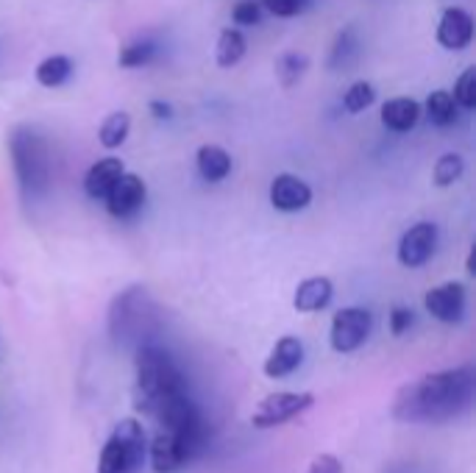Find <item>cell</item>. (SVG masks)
<instances>
[{
    "instance_id": "obj_1",
    "label": "cell",
    "mask_w": 476,
    "mask_h": 473,
    "mask_svg": "<svg viewBox=\"0 0 476 473\" xmlns=\"http://www.w3.org/2000/svg\"><path fill=\"white\" fill-rule=\"evenodd\" d=\"M476 398L473 365L449 367V371L427 374L396 390L390 415L398 424L440 427L462 417Z\"/></svg>"
},
{
    "instance_id": "obj_2",
    "label": "cell",
    "mask_w": 476,
    "mask_h": 473,
    "mask_svg": "<svg viewBox=\"0 0 476 473\" xmlns=\"http://www.w3.org/2000/svg\"><path fill=\"white\" fill-rule=\"evenodd\" d=\"M159 432L150 443L153 473H179L187 468L206 443V420L195 401L187 396L156 417Z\"/></svg>"
},
{
    "instance_id": "obj_3",
    "label": "cell",
    "mask_w": 476,
    "mask_h": 473,
    "mask_svg": "<svg viewBox=\"0 0 476 473\" xmlns=\"http://www.w3.org/2000/svg\"><path fill=\"white\" fill-rule=\"evenodd\" d=\"M137 385H134V406L153 420L162 415L171 404L190 396L187 382L179 371L173 356L150 343L137 345Z\"/></svg>"
},
{
    "instance_id": "obj_4",
    "label": "cell",
    "mask_w": 476,
    "mask_h": 473,
    "mask_svg": "<svg viewBox=\"0 0 476 473\" xmlns=\"http://www.w3.org/2000/svg\"><path fill=\"white\" fill-rule=\"evenodd\" d=\"M9 150H12V165L23 192L31 198L45 192L50 181V153L42 134L31 126H20L15 129L9 139Z\"/></svg>"
},
{
    "instance_id": "obj_5",
    "label": "cell",
    "mask_w": 476,
    "mask_h": 473,
    "mask_svg": "<svg viewBox=\"0 0 476 473\" xmlns=\"http://www.w3.org/2000/svg\"><path fill=\"white\" fill-rule=\"evenodd\" d=\"M148 440L142 424L137 417H126L106 437L98 457V473H137L142 468Z\"/></svg>"
},
{
    "instance_id": "obj_6",
    "label": "cell",
    "mask_w": 476,
    "mask_h": 473,
    "mask_svg": "<svg viewBox=\"0 0 476 473\" xmlns=\"http://www.w3.org/2000/svg\"><path fill=\"white\" fill-rule=\"evenodd\" d=\"M148 301L142 290H126L123 295L115 298L112 309H109V334L118 345H129L137 343L148 329Z\"/></svg>"
},
{
    "instance_id": "obj_7",
    "label": "cell",
    "mask_w": 476,
    "mask_h": 473,
    "mask_svg": "<svg viewBox=\"0 0 476 473\" xmlns=\"http://www.w3.org/2000/svg\"><path fill=\"white\" fill-rule=\"evenodd\" d=\"M309 406H315L312 393H271L268 398H262L251 415L254 429H276L282 424H290L293 417L304 415Z\"/></svg>"
},
{
    "instance_id": "obj_8",
    "label": "cell",
    "mask_w": 476,
    "mask_h": 473,
    "mask_svg": "<svg viewBox=\"0 0 476 473\" xmlns=\"http://www.w3.org/2000/svg\"><path fill=\"white\" fill-rule=\"evenodd\" d=\"M370 329H374V314L362 306H346L335 312L329 343L337 354H351L370 337Z\"/></svg>"
},
{
    "instance_id": "obj_9",
    "label": "cell",
    "mask_w": 476,
    "mask_h": 473,
    "mask_svg": "<svg viewBox=\"0 0 476 473\" xmlns=\"http://www.w3.org/2000/svg\"><path fill=\"white\" fill-rule=\"evenodd\" d=\"M438 251V226L435 223H415L404 231L398 242V262L404 268H420L435 256Z\"/></svg>"
},
{
    "instance_id": "obj_10",
    "label": "cell",
    "mask_w": 476,
    "mask_h": 473,
    "mask_svg": "<svg viewBox=\"0 0 476 473\" xmlns=\"http://www.w3.org/2000/svg\"><path fill=\"white\" fill-rule=\"evenodd\" d=\"M465 303H468V293H465V284L460 282L438 284L423 295V306H427V312L440 324H460L465 318Z\"/></svg>"
},
{
    "instance_id": "obj_11",
    "label": "cell",
    "mask_w": 476,
    "mask_h": 473,
    "mask_svg": "<svg viewBox=\"0 0 476 473\" xmlns=\"http://www.w3.org/2000/svg\"><path fill=\"white\" fill-rule=\"evenodd\" d=\"M148 198V187L137 173H120V179L112 184V190L106 192V209H109L112 218H131L137 215L142 203Z\"/></svg>"
},
{
    "instance_id": "obj_12",
    "label": "cell",
    "mask_w": 476,
    "mask_h": 473,
    "mask_svg": "<svg viewBox=\"0 0 476 473\" xmlns=\"http://www.w3.org/2000/svg\"><path fill=\"white\" fill-rule=\"evenodd\" d=\"M271 203L279 212H301L312 203V190L304 179L293 176V173H282L271 181Z\"/></svg>"
},
{
    "instance_id": "obj_13",
    "label": "cell",
    "mask_w": 476,
    "mask_h": 473,
    "mask_svg": "<svg viewBox=\"0 0 476 473\" xmlns=\"http://www.w3.org/2000/svg\"><path fill=\"white\" fill-rule=\"evenodd\" d=\"M304 362V343L298 337H279L274 351L264 359L262 371L268 379H285L293 371H298V365Z\"/></svg>"
},
{
    "instance_id": "obj_14",
    "label": "cell",
    "mask_w": 476,
    "mask_h": 473,
    "mask_svg": "<svg viewBox=\"0 0 476 473\" xmlns=\"http://www.w3.org/2000/svg\"><path fill=\"white\" fill-rule=\"evenodd\" d=\"M471 39H473V17L460 6H449L438 23V42L446 50H462L471 45Z\"/></svg>"
},
{
    "instance_id": "obj_15",
    "label": "cell",
    "mask_w": 476,
    "mask_h": 473,
    "mask_svg": "<svg viewBox=\"0 0 476 473\" xmlns=\"http://www.w3.org/2000/svg\"><path fill=\"white\" fill-rule=\"evenodd\" d=\"M123 170H126V168H123V162L118 159V156H103V159H98V162L87 170V176H84V192H87L92 201H103L106 192L112 190V184L120 179Z\"/></svg>"
},
{
    "instance_id": "obj_16",
    "label": "cell",
    "mask_w": 476,
    "mask_h": 473,
    "mask_svg": "<svg viewBox=\"0 0 476 473\" xmlns=\"http://www.w3.org/2000/svg\"><path fill=\"white\" fill-rule=\"evenodd\" d=\"M332 295H335V287L326 276H312V279H304L295 287L293 306L298 312H321V309L329 306Z\"/></svg>"
},
{
    "instance_id": "obj_17",
    "label": "cell",
    "mask_w": 476,
    "mask_h": 473,
    "mask_svg": "<svg viewBox=\"0 0 476 473\" xmlns=\"http://www.w3.org/2000/svg\"><path fill=\"white\" fill-rule=\"evenodd\" d=\"M420 103L412 98H390L382 107V123L385 129L396 131V134H407L418 126L420 120Z\"/></svg>"
},
{
    "instance_id": "obj_18",
    "label": "cell",
    "mask_w": 476,
    "mask_h": 473,
    "mask_svg": "<svg viewBox=\"0 0 476 473\" xmlns=\"http://www.w3.org/2000/svg\"><path fill=\"white\" fill-rule=\"evenodd\" d=\"M195 165L203 181L218 184L232 173V156L221 145H201L195 153Z\"/></svg>"
},
{
    "instance_id": "obj_19",
    "label": "cell",
    "mask_w": 476,
    "mask_h": 473,
    "mask_svg": "<svg viewBox=\"0 0 476 473\" xmlns=\"http://www.w3.org/2000/svg\"><path fill=\"white\" fill-rule=\"evenodd\" d=\"M34 76H36V84H42L45 89H57L73 76V62L67 57H47L45 62L36 65Z\"/></svg>"
},
{
    "instance_id": "obj_20",
    "label": "cell",
    "mask_w": 476,
    "mask_h": 473,
    "mask_svg": "<svg viewBox=\"0 0 476 473\" xmlns=\"http://www.w3.org/2000/svg\"><path fill=\"white\" fill-rule=\"evenodd\" d=\"M423 109H427V118L435 123V126H440V129H446V126H451L454 120H457V100L451 98V92L449 89H435L429 98H427V103H423Z\"/></svg>"
},
{
    "instance_id": "obj_21",
    "label": "cell",
    "mask_w": 476,
    "mask_h": 473,
    "mask_svg": "<svg viewBox=\"0 0 476 473\" xmlns=\"http://www.w3.org/2000/svg\"><path fill=\"white\" fill-rule=\"evenodd\" d=\"M245 47H248V42H245L243 31H237V28L221 31L218 47H215L218 65H221V67H234V65H240V59L245 57Z\"/></svg>"
},
{
    "instance_id": "obj_22",
    "label": "cell",
    "mask_w": 476,
    "mask_h": 473,
    "mask_svg": "<svg viewBox=\"0 0 476 473\" xmlns=\"http://www.w3.org/2000/svg\"><path fill=\"white\" fill-rule=\"evenodd\" d=\"M129 131H131V118H129V112H112L109 118H106V120L100 123L98 139H100V145H103L106 150H115V148H120V145L126 142Z\"/></svg>"
},
{
    "instance_id": "obj_23",
    "label": "cell",
    "mask_w": 476,
    "mask_h": 473,
    "mask_svg": "<svg viewBox=\"0 0 476 473\" xmlns=\"http://www.w3.org/2000/svg\"><path fill=\"white\" fill-rule=\"evenodd\" d=\"M359 57V39H357V28H346L337 34L335 45H332V57H329V67H348L354 59Z\"/></svg>"
},
{
    "instance_id": "obj_24",
    "label": "cell",
    "mask_w": 476,
    "mask_h": 473,
    "mask_svg": "<svg viewBox=\"0 0 476 473\" xmlns=\"http://www.w3.org/2000/svg\"><path fill=\"white\" fill-rule=\"evenodd\" d=\"M465 173V162L460 153H443L440 159L435 162V170H432V179L438 187H451L454 181H460Z\"/></svg>"
},
{
    "instance_id": "obj_25",
    "label": "cell",
    "mask_w": 476,
    "mask_h": 473,
    "mask_svg": "<svg viewBox=\"0 0 476 473\" xmlns=\"http://www.w3.org/2000/svg\"><path fill=\"white\" fill-rule=\"evenodd\" d=\"M374 100H377V89H374V84H367V81H354V84L343 92V107H346V112H351V115L365 112Z\"/></svg>"
},
{
    "instance_id": "obj_26",
    "label": "cell",
    "mask_w": 476,
    "mask_h": 473,
    "mask_svg": "<svg viewBox=\"0 0 476 473\" xmlns=\"http://www.w3.org/2000/svg\"><path fill=\"white\" fill-rule=\"evenodd\" d=\"M156 57V45L153 42H131L120 50L118 57V65L120 67H145L150 65Z\"/></svg>"
},
{
    "instance_id": "obj_27",
    "label": "cell",
    "mask_w": 476,
    "mask_h": 473,
    "mask_svg": "<svg viewBox=\"0 0 476 473\" xmlns=\"http://www.w3.org/2000/svg\"><path fill=\"white\" fill-rule=\"evenodd\" d=\"M451 98L457 100V107L465 109V112L476 109V67H468V70L457 78L454 95H451Z\"/></svg>"
},
{
    "instance_id": "obj_28",
    "label": "cell",
    "mask_w": 476,
    "mask_h": 473,
    "mask_svg": "<svg viewBox=\"0 0 476 473\" xmlns=\"http://www.w3.org/2000/svg\"><path fill=\"white\" fill-rule=\"evenodd\" d=\"M304 70H306V59L298 57V54H282L279 62H276V76H279L282 87L298 84V78L304 76Z\"/></svg>"
},
{
    "instance_id": "obj_29",
    "label": "cell",
    "mask_w": 476,
    "mask_h": 473,
    "mask_svg": "<svg viewBox=\"0 0 476 473\" xmlns=\"http://www.w3.org/2000/svg\"><path fill=\"white\" fill-rule=\"evenodd\" d=\"M259 4H262V9H268L276 17H295L312 4V0H259Z\"/></svg>"
},
{
    "instance_id": "obj_30",
    "label": "cell",
    "mask_w": 476,
    "mask_h": 473,
    "mask_svg": "<svg viewBox=\"0 0 476 473\" xmlns=\"http://www.w3.org/2000/svg\"><path fill=\"white\" fill-rule=\"evenodd\" d=\"M262 4L259 0H240V4L234 6V12H232V20L237 23V26H259L262 23Z\"/></svg>"
},
{
    "instance_id": "obj_31",
    "label": "cell",
    "mask_w": 476,
    "mask_h": 473,
    "mask_svg": "<svg viewBox=\"0 0 476 473\" xmlns=\"http://www.w3.org/2000/svg\"><path fill=\"white\" fill-rule=\"evenodd\" d=\"M412 309L409 306H393L390 309V332L396 334V337H401L404 332H409V326H412Z\"/></svg>"
},
{
    "instance_id": "obj_32",
    "label": "cell",
    "mask_w": 476,
    "mask_h": 473,
    "mask_svg": "<svg viewBox=\"0 0 476 473\" xmlns=\"http://www.w3.org/2000/svg\"><path fill=\"white\" fill-rule=\"evenodd\" d=\"M306 473H343V462L335 454H317Z\"/></svg>"
},
{
    "instance_id": "obj_33",
    "label": "cell",
    "mask_w": 476,
    "mask_h": 473,
    "mask_svg": "<svg viewBox=\"0 0 476 473\" xmlns=\"http://www.w3.org/2000/svg\"><path fill=\"white\" fill-rule=\"evenodd\" d=\"M150 112H153L159 120H168V118L173 115V109L168 107V103H162V100H153V103H150Z\"/></svg>"
}]
</instances>
